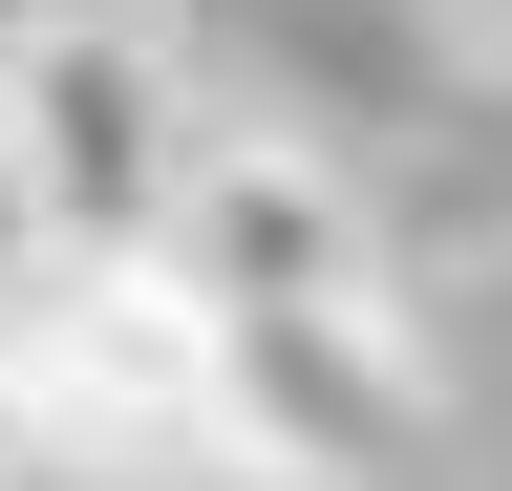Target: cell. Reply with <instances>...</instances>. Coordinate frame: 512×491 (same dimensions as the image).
Segmentation results:
<instances>
[{
	"mask_svg": "<svg viewBox=\"0 0 512 491\" xmlns=\"http://www.w3.org/2000/svg\"><path fill=\"white\" fill-rule=\"evenodd\" d=\"M214 363H235V470L256 491H406L427 470V363H406L384 299H235Z\"/></svg>",
	"mask_w": 512,
	"mask_h": 491,
	"instance_id": "cell-3",
	"label": "cell"
},
{
	"mask_svg": "<svg viewBox=\"0 0 512 491\" xmlns=\"http://www.w3.org/2000/svg\"><path fill=\"white\" fill-rule=\"evenodd\" d=\"M171 278L214 299H384V235L342 193V150H299V129H214V171H192V214H171Z\"/></svg>",
	"mask_w": 512,
	"mask_h": 491,
	"instance_id": "cell-4",
	"label": "cell"
},
{
	"mask_svg": "<svg viewBox=\"0 0 512 491\" xmlns=\"http://www.w3.org/2000/svg\"><path fill=\"white\" fill-rule=\"evenodd\" d=\"M192 171H214V107L150 22H22L0 43V193H22L43 257H171Z\"/></svg>",
	"mask_w": 512,
	"mask_h": 491,
	"instance_id": "cell-2",
	"label": "cell"
},
{
	"mask_svg": "<svg viewBox=\"0 0 512 491\" xmlns=\"http://www.w3.org/2000/svg\"><path fill=\"white\" fill-rule=\"evenodd\" d=\"M0 491H43V427H22V363H0Z\"/></svg>",
	"mask_w": 512,
	"mask_h": 491,
	"instance_id": "cell-5",
	"label": "cell"
},
{
	"mask_svg": "<svg viewBox=\"0 0 512 491\" xmlns=\"http://www.w3.org/2000/svg\"><path fill=\"white\" fill-rule=\"evenodd\" d=\"M0 363H22L43 470H86V491H256L235 470L214 299H192L171 257H22L0 278Z\"/></svg>",
	"mask_w": 512,
	"mask_h": 491,
	"instance_id": "cell-1",
	"label": "cell"
}]
</instances>
